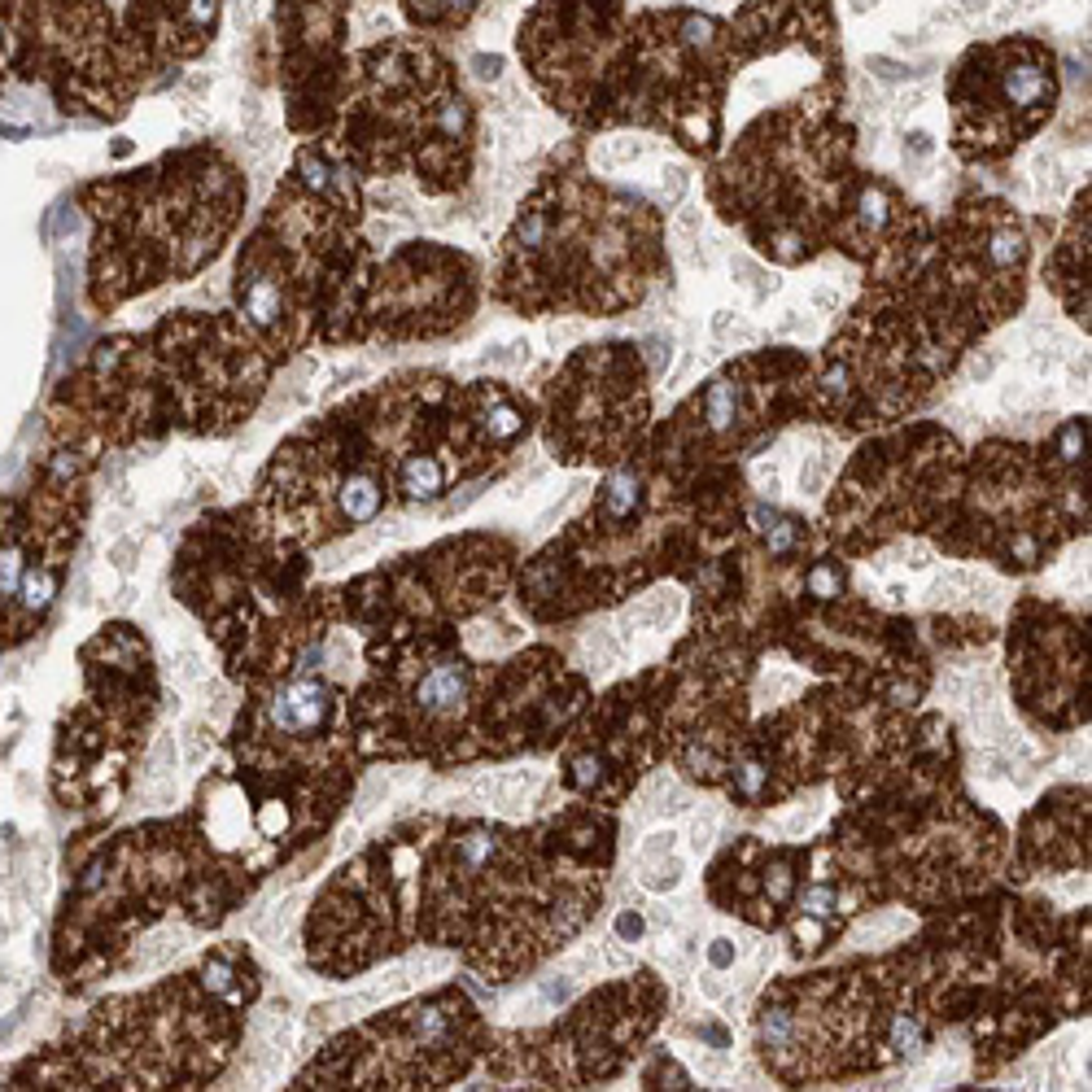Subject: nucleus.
<instances>
[{"mask_svg": "<svg viewBox=\"0 0 1092 1092\" xmlns=\"http://www.w3.org/2000/svg\"><path fill=\"white\" fill-rule=\"evenodd\" d=\"M275 354L245 319L179 310L145 337H110L53 398V441L92 454L162 433H227L254 411Z\"/></svg>", "mask_w": 1092, "mask_h": 1092, "instance_id": "f257e3e1", "label": "nucleus"}, {"mask_svg": "<svg viewBox=\"0 0 1092 1092\" xmlns=\"http://www.w3.org/2000/svg\"><path fill=\"white\" fill-rule=\"evenodd\" d=\"M258 996L245 948H214L193 975L114 996L9 1071L5 1088H201L219 1075Z\"/></svg>", "mask_w": 1092, "mask_h": 1092, "instance_id": "f03ea898", "label": "nucleus"}, {"mask_svg": "<svg viewBox=\"0 0 1092 1092\" xmlns=\"http://www.w3.org/2000/svg\"><path fill=\"white\" fill-rule=\"evenodd\" d=\"M669 271L660 219L643 197L591 179L582 153L551 166L502 236L494 297L520 315H621Z\"/></svg>", "mask_w": 1092, "mask_h": 1092, "instance_id": "7ed1b4c3", "label": "nucleus"}, {"mask_svg": "<svg viewBox=\"0 0 1092 1092\" xmlns=\"http://www.w3.org/2000/svg\"><path fill=\"white\" fill-rule=\"evenodd\" d=\"M844 83L822 79L761 114L708 175V201L774 262H809L831 245L852 188Z\"/></svg>", "mask_w": 1092, "mask_h": 1092, "instance_id": "20e7f679", "label": "nucleus"}, {"mask_svg": "<svg viewBox=\"0 0 1092 1092\" xmlns=\"http://www.w3.org/2000/svg\"><path fill=\"white\" fill-rule=\"evenodd\" d=\"M92 223L88 297L114 310L219 258L245 210V179L219 149H179L145 171L83 188Z\"/></svg>", "mask_w": 1092, "mask_h": 1092, "instance_id": "39448f33", "label": "nucleus"}, {"mask_svg": "<svg viewBox=\"0 0 1092 1092\" xmlns=\"http://www.w3.org/2000/svg\"><path fill=\"white\" fill-rule=\"evenodd\" d=\"M323 145L358 175L415 171L424 193H459L472 171L476 110L428 35H389L350 57Z\"/></svg>", "mask_w": 1092, "mask_h": 1092, "instance_id": "423d86ee", "label": "nucleus"}, {"mask_svg": "<svg viewBox=\"0 0 1092 1092\" xmlns=\"http://www.w3.org/2000/svg\"><path fill=\"white\" fill-rule=\"evenodd\" d=\"M739 70L735 31L722 14L695 5L639 9L604 79L591 131L647 127L665 131L695 158H713Z\"/></svg>", "mask_w": 1092, "mask_h": 1092, "instance_id": "0eeeda50", "label": "nucleus"}, {"mask_svg": "<svg viewBox=\"0 0 1092 1092\" xmlns=\"http://www.w3.org/2000/svg\"><path fill=\"white\" fill-rule=\"evenodd\" d=\"M83 695L57 722L49 787L75 818H110L127 787L145 726L153 717L149 647L131 626H105L79 652Z\"/></svg>", "mask_w": 1092, "mask_h": 1092, "instance_id": "6e6552de", "label": "nucleus"}, {"mask_svg": "<svg viewBox=\"0 0 1092 1092\" xmlns=\"http://www.w3.org/2000/svg\"><path fill=\"white\" fill-rule=\"evenodd\" d=\"M171 900H184L179 822L123 831L88 861L62 900L53 931V975L66 992L110 975L118 957Z\"/></svg>", "mask_w": 1092, "mask_h": 1092, "instance_id": "1a4fd4ad", "label": "nucleus"}, {"mask_svg": "<svg viewBox=\"0 0 1092 1092\" xmlns=\"http://www.w3.org/2000/svg\"><path fill=\"white\" fill-rule=\"evenodd\" d=\"M97 454L53 441L31 485L0 507V652H14L49 621L88 515Z\"/></svg>", "mask_w": 1092, "mask_h": 1092, "instance_id": "9d476101", "label": "nucleus"}, {"mask_svg": "<svg viewBox=\"0 0 1092 1092\" xmlns=\"http://www.w3.org/2000/svg\"><path fill=\"white\" fill-rule=\"evenodd\" d=\"M481 1023L463 992L441 988L332 1040L297 1088H441L476 1058Z\"/></svg>", "mask_w": 1092, "mask_h": 1092, "instance_id": "9b49d317", "label": "nucleus"}, {"mask_svg": "<svg viewBox=\"0 0 1092 1092\" xmlns=\"http://www.w3.org/2000/svg\"><path fill=\"white\" fill-rule=\"evenodd\" d=\"M1058 97V53L1044 40L1036 35L975 40L944 75L953 153L970 166L1005 162L1049 123Z\"/></svg>", "mask_w": 1092, "mask_h": 1092, "instance_id": "f8f14e48", "label": "nucleus"}, {"mask_svg": "<svg viewBox=\"0 0 1092 1092\" xmlns=\"http://www.w3.org/2000/svg\"><path fill=\"white\" fill-rule=\"evenodd\" d=\"M652 415L639 345H586L547 389V446L564 463H612L643 437Z\"/></svg>", "mask_w": 1092, "mask_h": 1092, "instance_id": "ddd939ff", "label": "nucleus"}, {"mask_svg": "<svg viewBox=\"0 0 1092 1092\" xmlns=\"http://www.w3.org/2000/svg\"><path fill=\"white\" fill-rule=\"evenodd\" d=\"M626 27L630 0H537L520 18L515 53L551 110L591 131Z\"/></svg>", "mask_w": 1092, "mask_h": 1092, "instance_id": "4468645a", "label": "nucleus"}, {"mask_svg": "<svg viewBox=\"0 0 1092 1092\" xmlns=\"http://www.w3.org/2000/svg\"><path fill=\"white\" fill-rule=\"evenodd\" d=\"M476 310V258L433 241L402 245L371 275L367 337L428 341L463 328Z\"/></svg>", "mask_w": 1092, "mask_h": 1092, "instance_id": "2eb2a0df", "label": "nucleus"}, {"mask_svg": "<svg viewBox=\"0 0 1092 1092\" xmlns=\"http://www.w3.org/2000/svg\"><path fill=\"white\" fill-rule=\"evenodd\" d=\"M726 22L735 31V49L743 66L778 57L787 49H804L822 66V79L844 83L835 0H743Z\"/></svg>", "mask_w": 1092, "mask_h": 1092, "instance_id": "dca6fc26", "label": "nucleus"}, {"mask_svg": "<svg viewBox=\"0 0 1092 1092\" xmlns=\"http://www.w3.org/2000/svg\"><path fill=\"white\" fill-rule=\"evenodd\" d=\"M223 0H131L123 22V44L140 70H166L197 57L214 40Z\"/></svg>", "mask_w": 1092, "mask_h": 1092, "instance_id": "f3484780", "label": "nucleus"}, {"mask_svg": "<svg viewBox=\"0 0 1092 1092\" xmlns=\"http://www.w3.org/2000/svg\"><path fill=\"white\" fill-rule=\"evenodd\" d=\"M1044 280L1062 297L1066 315L1088 328V184L1071 201V219H1066L1058 245L1044 262Z\"/></svg>", "mask_w": 1092, "mask_h": 1092, "instance_id": "a211bd4d", "label": "nucleus"}, {"mask_svg": "<svg viewBox=\"0 0 1092 1092\" xmlns=\"http://www.w3.org/2000/svg\"><path fill=\"white\" fill-rule=\"evenodd\" d=\"M476 9H481V0H402L406 22H411L415 31H424V35L463 31Z\"/></svg>", "mask_w": 1092, "mask_h": 1092, "instance_id": "6ab92c4d", "label": "nucleus"}, {"mask_svg": "<svg viewBox=\"0 0 1092 1092\" xmlns=\"http://www.w3.org/2000/svg\"><path fill=\"white\" fill-rule=\"evenodd\" d=\"M643 866H647V874H643L647 892H674V887L682 883V861L674 857V852H669L665 861H660V857L656 861H643Z\"/></svg>", "mask_w": 1092, "mask_h": 1092, "instance_id": "aec40b11", "label": "nucleus"}, {"mask_svg": "<svg viewBox=\"0 0 1092 1092\" xmlns=\"http://www.w3.org/2000/svg\"><path fill=\"white\" fill-rule=\"evenodd\" d=\"M674 608H678V595H656V599H647V604L630 608V621L634 626H660V621L674 617Z\"/></svg>", "mask_w": 1092, "mask_h": 1092, "instance_id": "412c9836", "label": "nucleus"}, {"mask_svg": "<svg viewBox=\"0 0 1092 1092\" xmlns=\"http://www.w3.org/2000/svg\"><path fill=\"white\" fill-rule=\"evenodd\" d=\"M826 935H831V931H826V927H822V922H818V918H813V914H809V918H804V922H796V953H818V948H822V940H826Z\"/></svg>", "mask_w": 1092, "mask_h": 1092, "instance_id": "4be33fe9", "label": "nucleus"}, {"mask_svg": "<svg viewBox=\"0 0 1092 1092\" xmlns=\"http://www.w3.org/2000/svg\"><path fill=\"white\" fill-rule=\"evenodd\" d=\"M713 835H717V813H713V809L695 813V818H691V831H687L691 848H695V852H704L708 844H713Z\"/></svg>", "mask_w": 1092, "mask_h": 1092, "instance_id": "5701e85b", "label": "nucleus"}, {"mask_svg": "<svg viewBox=\"0 0 1092 1092\" xmlns=\"http://www.w3.org/2000/svg\"><path fill=\"white\" fill-rule=\"evenodd\" d=\"M713 337H717V341H726V337H735V341H752L756 332H752V328H748V323H743V319H735V315H730V310H722V315L713 319Z\"/></svg>", "mask_w": 1092, "mask_h": 1092, "instance_id": "b1692460", "label": "nucleus"}, {"mask_svg": "<svg viewBox=\"0 0 1092 1092\" xmlns=\"http://www.w3.org/2000/svg\"><path fill=\"white\" fill-rule=\"evenodd\" d=\"M826 472H831V459H813L809 467H804V472H800V489H804V494H818L822 481H826Z\"/></svg>", "mask_w": 1092, "mask_h": 1092, "instance_id": "393cba45", "label": "nucleus"}, {"mask_svg": "<svg viewBox=\"0 0 1092 1092\" xmlns=\"http://www.w3.org/2000/svg\"><path fill=\"white\" fill-rule=\"evenodd\" d=\"M669 852H674V835H652L647 839V848H643V861H656V857H669Z\"/></svg>", "mask_w": 1092, "mask_h": 1092, "instance_id": "a878e982", "label": "nucleus"}, {"mask_svg": "<svg viewBox=\"0 0 1092 1092\" xmlns=\"http://www.w3.org/2000/svg\"><path fill=\"white\" fill-rule=\"evenodd\" d=\"M617 935H621V940H639V935H643V918L639 914H621L617 918Z\"/></svg>", "mask_w": 1092, "mask_h": 1092, "instance_id": "bb28decb", "label": "nucleus"}, {"mask_svg": "<svg viewBox=\"0 0 1092 1092\" xmlns=\"http://www.w3.org/2000/svg\"><path fill=\"white\" fill-rule=\"evenodd\" d=\"M700 232V210H682L678 214V236H695Z\"/></svg>", "mask_w": 1092, "mask_h": 1092, "instance_id": "cd10ccee", "label": "nucleus"}, {"mask_svg": "<svg viewBox=\"0 0 1092 1092\" xmlns=\"http://www.w3.org/2000/svg\"><path fill=\"white\" fill-rule=\"evenodd\" d=\"M713 962H717V966H730V962H735V948H730V940H713Z\"/></svg>", "mask_w": 1092, "mask_h": 1092, "instance_id": "c85d7f7f", "label": "nucleus"}, {"mask_svg": "<svg viewBox=\"0 0 1092 1092\" xmlns=\"http://www.w3.org/2000/svg\"><path fill=\"white\" fill-rule=\"evenodd\" d=\"M700 988H704V996H713V1001H722V996H726V983L717 979V975H704Z\"/></svg>", "mask_w": 1092, "mask_h": 1092, "instance_id": "c756f323", "label": "nucleus"}, {"mask_svg": "<svg viewBox=\"0 0 1092 1092\" xmlns=\"http://www.w3.org/2000/svg\"><path fill=\"white\" fill-rule=\"evenodd\" d=\"M879 0H848V14H870Z\"/></svg>", "mask_w": 1092, "mask_h": 1092, "instance_id": "7c9ffc66", "label": "nucleus"}]
</instances>
